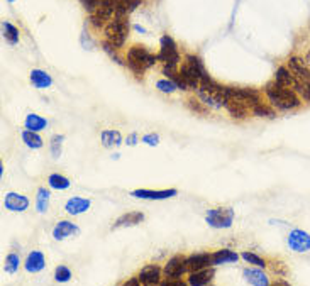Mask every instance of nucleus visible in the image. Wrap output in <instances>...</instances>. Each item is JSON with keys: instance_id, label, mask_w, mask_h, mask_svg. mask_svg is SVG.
<instances>
[{"instance_id": "nucleus-8", "label": "nucleus", "mask_w": 310, "mask_h": 286, "mask_svg": "<svg viewBox=\"0 0 310 286\" xmlns=\"http://www.w3.org/2000/svg\"><path fill=\"white\" fill-rule=\"evenodd\" d=\"M205 220L214 229H229L234 222V210L229 207L210 208L205 215Z\"/></svg>"}, {"instance_id": "nucleus-19", "label": "nucleus", "mask_w": 310, "mask_h": 286, "mask_svg": "<svg viewBox=\"0 0 310 286\" xmlns=\"http://www.w3.org/2000/svg\"><path fill=\"white\" fill-rule=\"evenodd\" d=\"M90 208V200L88 198H81V197H73L66 202L65 210L70 215H80V213L86 212Z\"/></svg>"}, {"instance_id": "nucleus-36", "label": "nucleus", "mask_w": 310, "mask_h": 286, "mask_svg": "<svg viewBox=\"0 0 310 286\" xmlns=\"http://www.w3.org/2000/svg\"><path fill=\"white\" fill-rule=\"evenodd\" d=\"M71 278V271L70 268H66V266H58L56 271H55V279L58 283H68Z\"/></svg>"}, {"instance_id": "nucleus-28", "label": "nucleus", "mask_w": 310, "mask_h": 286, "mask_svg": "<svg viewBox=\"0 0 310 286\" xmlns=\"http://www.w3.org/2000/svg\"><path fill=\"white\" fill-rule=\"evenodd\" d=\"M24 125H26V129H29V130H36V132H39V130L46 129L48 120L37 114H27L26 120H24Z\"/></svg>"}, {"instance_id": "nucleus-21", "label": "nucleus", "mask_w": 310, "mask_h": 286, "mask_svg": "<svg viewBox=\"0 0 310 286\" xmlns=\"http://www.w3.org/2000/svg\"><path fill=\"white\" fill-rule=\"evenodd\" d=\"M212 278H214V269H200V271H193L190 274V278H188V284L192 286H205L209 284Z\"/></svg>"}, {"instance_id": "nucleus-40", "label": "nucleus", "mask_w": 310, "mask_h": 286, "mask_svg": "<svg viewBox=\"0 0 310 286\" xmlns=\"http://www.w3.org/2000/svg\"><path fill=\"white\" fill-rule=\"evenodd\" d=\"M81 4H83L85 11H88L90 14H94V12H95V9L99 7L100 0H81Z\"/></svg>"}, {"instance_id": "nucleus-30", "label": "nucleus", "mask_w": 310, "mask_h": 286, "mask_svg": "<svg viewBox=\"0 0 310 286\" xmlns=\"http://www.w3.org/2000/svg\"><path fill=\"white\" fill-rule=\"evenodd\" d=\"M50 207V192L46 188H39L37 190V197H36V208L39 213H45Z\"/></svg>"}, {"instance_id": "nucleus-3", "label": "nucleus", "mask_w": 310, "mask_h": 286, "mask_svg": "<svg viewBox=\"0 0 310 286\" xmlns=\"http://www.w3.org/2000/svg\"><path fill=\"white\" fill-rule=\"evenodd\" d=\"M156 61H158V56L149 53L144 46L136 44L132 47H129L127 51V66L138 78H143L144 71L148 68H151Z\"/></svg>"}, {"instance_id": "nucleus-14", "label": "nucleus", "mask_w": 310, "mask_h": 286, "mask_svg": "<svg viewBox=\"0 0 310 286\" xmlns=\"http://www.w3.org/2000/svg\"><path fill=\"white\" fill-rule=\"evenodd\" d=\"M4 205H6L7 210H11V212H24V210H27L29 200H27V197L19 195V193H7L6 200H4Z\"/></svg>"}, {"instance_id": "nucleus-44", "label": "nucleus", "mask_w": 310, "mask_h": 286, "mask_svg": "<svg viewBox=\"0 0 310 286\" xmlns=\"http://www.w3.org/2000/svg\"><path fill=\"white\" fill-rule=\"evenodd\" d=\"M136 139H138V135H136V134H132V135H130V137L127 139V140H129V144H130V146H134V144H136Z\"/></svg>"}, {"instance_id": "nucleus-23", "label": "nucleus", "mask_w": 310, "mask_h": 286, "mask_svg": "<svg viewBox=\"0 0 310 286\" xmlns=\"http://www.w3.org/2000/svg\"><path fill=\"white\" fill-rule=\"evenodd\" d=\"M275 81L280 83L282 86H287V88H295V83H297V78L295 75L290 71V68L287 66H280L275 73Z\"/></svg>"}, {"instance_id": "nucleus-17", "label": "nucleus", "mask_w": 310, "mask_h": 286, "mask_svg": "<svg viewBox=\"0 0 310 286\" xmlns=\"http://www.w3.org/2000/svg\"><path fill=\"white\" fill-rule=\"evenodd\" d=\"M139 281H141V284H158L159 279H161V269L158 268V266L154 264H149L146 268L141 269V273H139Z\"/></svg>"}, {"instance_id": "nucleus-33", "label": "nucleus", "mask_w": 310, "mask_h": 286, "mask_svg": "<svg viewBox=\"0 0 310 286\" xmlns=\"http://www.w3.org/2000/svg\"><path fill=\"white\" fill-rule=\"evenodd\" d=\"M19 264H21V258L16 254V253H11L6 258V263H4V269L7 271V273H16L19 269Z\"/></svg>"}, {"instance_id": "nucleus-11", "label": "nucleus", "mask_w": 310, "mask_h": 286, "mask_svg": "<svg viewBox=\"0 0 310 286\" xmlns=\"http://www.w3.org/2000/svg\"><path fill=\"white\" fill-rule=\"evenodd\" d=\"M288 247L295 253H307L310 251V235L300 229L292 230L288 234Z\"/></svg>"}, {"instance_id": "nucleus-25", "label": "nucleus", "mask_w": 310, "mask_h": 286, "mask_svg": "<svg viewBox=\"0 0 310 286\" xmlns=\"http://www.w3.org/2000/svg\"><path fill=\"white\" fill-rule=\"evenodd\" d=\"M239 259L234 251L231 249H220V251H215L212 254V264L214 266H220V264H227V263H236Z\"/></svg>"}, {"instance_id": "nucleus-22", "label": "nucleus", "mask_w": 310, "mask_h": 286, "mask_svg": "<svg viewBox=\"0 0 310 286\" xmlns=\"http://www.w3.org/2000/svg\"><path fill=\"white\" fill-rule=\"evenodd\" d=\"M100 140L105 148H117L122 144V135L117 129H104L100 132Z\"/></svg>"}, {"instance_id": "nucleus-24", "label": "nucleus", "mask_w": 310, "mask_h": 286, "mask_svg": "<svg viewBox=\"0 0 310 286\" xmlns=\"http://www.w3.org/2000/svg\"><path fill=\"white\" fill-rule=\"evenodd\" d=\"M141 2H143V0H114L115 16L127 17L130 12H134L136 9L141 6Z\"/></svg>"}, {"instance_id": "nucleus-43", "label": "nucleus", "mask_w": 310, "mask_h": 286, "mask_svg": "<svg viewBox=\"0 0 310 286\" xmlns=\"http://www.w3.org/2000/svg\"><path fill=\"white\" fill-rule=\"evenodd\" d=\"M141 284V281H139V278H132V279H129V281H125L124 286H139Z\"/></svg>"}, {"instance_id": "nucleus-9", "label": "nucleus", "mask_w": 310, "mask_h": 286, "mask_svg": "<svg viewBox=\"0 0 310 286\" xmlns=\"http://www.w3.org/2000/svg\"><path fill=\"white\" fill-rule=\"evenodd\" d=\"M115 17V6L114 0H100L99 7L94 14H90V22L95 29H102Z\"/></svg>"}, {"instance_id": "nucleus-10", "label": "nucleus", "mask_w": 310, "mask_h": 286, "mask_svg": "<svg viewBox=\"0 0 310 286\" xmlns=\"http://www.w3.org/2000/svg\"><path fill=\"white\" fill-rule=\"evenodd\" d=\"M188 271L187 258L183 256H173L171 259L164 264L163 273L168 279H182V276Z\"/></svg>"}, {"instance_id": "nucleus-41", "label": "nucleus", "mask_w": 310, "mask_h": 286, "mask_svg": "<svg viewBox=\"0 0 310 286\" xmlns=\"http://www.w3.org/2000/svg\"><path fill=\"white\" fill-rule=\"evenodd\" d=\"M143 142H146L148 146H156V144L159 142V137L156 134H146L143 137Z\"/></svg>"}, {"instance_id": "nucleus-27", "label": "nucleus", "mask_w": 310, "mask_h": 286, "mask_svg": "<svg viewBox=\"0 0 310 286\" xmlns=\"http://www.w3.org/2000/svg\"><path fill=\"white\" fill-rule=\"evenodd\" d=\"M244 278L249 284L254 286H266L270 284V279L263 271L259 269H244Z\"/></svg>"}, {"instance_id": "nucleus-45", "label": "nucleus", "mask_w": 310, "mask_h": 286, "mask_svg": "<svg viewBox=\"0 0 310 286\" xmlns=\"http://www.w3.org/2000/svg\"><path fill=\"white\" fill-rule=\"evenodd\" d=\"M136 31H141V32H146V29L141 27V26H136Z\"/></svg>"}, {"instance_id": "nucleus-4", "label": "nucleus", "mask_w": 310, "mask_h": 286, "mask_svg": "<svg viewBox=\"0 0 310 286\" xmlns=\"http://www.w3.org/2000/svg\"><path fill=\"white\" fill-rule=\"evenodd\" d=\"M197 93L200 97L202 104L214 107V109H220L226 104V86L215 83L212 78L203 80L197 88Z\"/></svg>"}, {"instance_id": "nucleus-12", "label": "nucleus", "mask_w": 310, "mask_h": 286, "mask_svg": "<svg viewBox=\"0 0 310 286\" xmlns=\"http://www.w3.org/2000/svg\"><path fill=\"white\" fill-rule=\"evenodd\" d=\"M136 198H143V200H164V198H171L176 195V190H134L130 193Z\"/></svg>"}, {"instance_id": "nucleus-42", "label": "nucleus", "mask_w": 310, "mask_h": 286, "mask_svg": "<svg viewBox=\"0 0 310 286\" xmlns=\"http://www.w3.org/2000/svg\"><path fill=\"white\" fill-rule=\"evenodd\" d=\"M188 105H190V109L195 110V112H200V114L205 112V110L202 109V105L198 104V102H195V100H188Z\"/></svg>"}, {"instance_id": "nucleus-7", "label": "nucleus", "mask_w": 310, "mask_h": 286, "mask_svg": "<svg viewBox=\"0 0 310 286\" xmlns=\"http://www.w3.org/2000/svg\"><path fill=\"white\" fill-rule=\"evenodd\" d=\"M158 61H161L164 66L169 68H178L180 63V53H178L176 42L169 36H163L159 41V53H158Z\"/></svg>"}, {"instance_id": "nucleus-1", "label": "nucleus", "mask_w": 310, "mask_h": 286, "mask_svg": "<svg viewBox=\"0 0 310 286\" xmlns=\"http://www.w3.org/2000/svg\"><path fill=\"white\" fill-rule=\"evenodd\" d=\"M264 93H266V99L270 100V104L275 109H280V110H292V109H297L302 104L297 91L293 88L282 86L277 81H270L264 86Z\"/></svg>"}, {"instance_id": "nucleus-5", "label": "nucleus", "mask_w": 310, "mask_h": 286, "mask_svg": "<svg viewBox=\"0 0 310 286\" xmlns=\"http://www.w3.org/2000/svg\"><path fill=\"white\" fill-rule=\"evenodd\" d=\"M226 102H234V104L244 107L253 112L256 105L261 104L259 91L253 88H236V86H226Z\"/></svg>"}, {"instance_id": "nucleus-26", "label": "nucleus", "mask_w": 310, "mask_h": 286, "mask_svg": "<svg viewBox=\"0 0 310 286\" xmlns=\"http://www.w3.org/2000/svg\"><path fill=\"white\" fill-rule=\"evenodd\" d=\"M29 78H31V83L39 90H45V88H48V86H51V83H53V78L42 70H32Z\"/></svg>"}, {"instance_id": "nucleus-18", "label": "nucleus", "mask_w": 310, "mask_h": 286, "mask_svg": "<svg viewBox=\"0 0 310 286\" xmlns=\"http://www.w3.org/2000/svg\"><path fill=\"white\" fill-rule=\"evenodd\" d=\"M187 264H188V271H200V269H205L209 266H214L212 264V254H207V253H202V254H193L190 258H187Z\"/></svg>"}, {"instance_id": "nucleus-32", "label": "nucleus", "mask_w": 310, "mask_h": 286, "mask_svg": "<svg viewBox=\"0 0 310 286\" xmlns=\"http://www.w3.org/2000/svg\"><path fill=\"white\" fill-rule=\"evenodd\" d=\"M48 183H50V186L55 188V190H66V188H70V180L58 173L51 174V176L48 178Z\"/></svg>"}, {"instance_id": "nucleus-46", "label": "nucleus", "mask_w": 310, "mask_h": 286, "mask_svg": "<svg viewBox=\"0 0 310 286\" xmlns=\"http://www.w3.org/2000/svg\"><path fill=\"white\" fill-rule=\"evenodd\" d=\"M307 65H310V51H308V55H307Z\"/></svg>"}, {"instance_id": "nucleus-29", "label": "nucleus", "mask_w": 310, "mask_h": 286, "mask_svg": "<svg viewBox=\"0 0 310 286\" xmlns=\"http://www.w3.org/2000/svg\"><path fill=\"white\" fill-rule=\"evenodd\" d=\"M22 140H24V144L31 149L42 148V137L36 132V130H29V129L22 130Z\"/></svg>"}, {"instance_id": "nucleus-13", "label": "nucleus", "mask_w": 310, "mask_h": 286, "mask_svg": "<svg viewBox=\"0 0 310 286\" xmlns=\"http://www.w3.org/2000/svg\"><path fill=\"white\" fill-rule=\"evenodd\" d=\"M288 68L297 80H310V68L307 65V61H303L302 58H297V56L290 58Z\"/></svg>"}, {"instance_id": "nucleus-15", "label": "nucleus", "mask_w": 310, "mask_h": 286, "mask_svg": "<svg viewBox=\"0 0 310 286\" xmlns=\"http://www.w3.org/2000/svg\"><path fill=\"white\" fill-rule=\"evenodd\" d=\"M45 266H46V259L41 251H32V253H29L26 263H24V268H26L27 273H39V271L45 269Z\"/></svg>"}, {"instance_id": "nucleus-37", "label": "nucleus", "mask_w": 310, "mask_h": 286, "mask_svg": "<svg viewBox=\"0 0 310 286\" xmlns=\"http://www.w3.org/2000/svg\"><path fill=\"white\" fill-rule=\"evenodd\" d=\"M63 135H53V139H51V154H53V158L58 159L60 158V154H61V142H63Z\"/></svg>"}, {"instance_id": "nucleus-38", "label": "nucleus", "mask_w": 310, "mask_h": 286, "mask_svg": "<svg viewBox=\"0 0 310 286\" xmlns=\"http://www.w3.org/2000/svg\"><path fill=\"white\" fill-rule=\"evenodd\" d=\"M156 86L161 91H164V93H173V91H176V88H178V85L175 83V81H171V80H159L158 83H156Z\"/></svg>"}, {"instance_id": "nucleus-20", "label": "nucleus", "mask_w": 310, "mask_h": 286, "mask_svg": "<svg viewBox=\"0 0 310 286\" xmlns=\"http://www.w3.org/2000/svg\"><path fill=\"white\" fill-rule=\"evenodd\" d=\"M144 220V215L141 212H129V213H124L120 215L115 224L112 225V229H120V227H132V225H138L141 224Z\"/></svg>"}, {"instance_id": "nucleus-2", "label": "nucleus", "mask_w": 310, "mask_h": 286, "mask_svg": "<svg viewBox=\"0 0 310 286\" xmlns=\"http://www.w3.org/2000/svg\"><path fill=\"white\" fill-rule=\"evenodd\" d=\"M178 71H180L182 78L185 81L188 90L198 88V85H200L203 80L210 78V76L207 75L205 66H203V63L200 61V58H197L193 55L185 56V61H183V65Z\"/></svg>"}, {"instance_id": "nucleus-39", "label": "nucleus", "mask_w": 310, "mask_h": 286, "mask_svg": "<svg viewBox=\"0 0 310 286\" xmlns=\"http://www.w3.org/2000/svg\"><path fill=\"white\" fill-rule=\"evenodd\" d=\"M253 114L258 115V117H273V110H271L268 105H264L263 102H261L259 105L254 107V109H253Z\"/></svg>"}, {"instance_id": "nucleus-31", "label": "nucleus", "mask_w": 310, "mask_h": 286, "mask_svg": "<svg viewBox=\"0 0 310 286\" xmlns=\"http://www.w3.org/2000/svg\"><path fill=\"white\" fill-rule=\"evenodd\" d=\"M2 32H4V37L11 42V44H16L19 41V29L14 26L11 22H2Z\"/></svg>"}, {"instance_id": "nucleus-35", "label": "nucleus", "mask_w": 310, "mask_h": 286, "mask_svg": "<svg viewBox=\"0 0 310 286\" xmlns=\"http://www.w3.org/2000/svg\"><path fill=\"white\" fill-rule=\"evenodd\" d=\"M241 258H243L246 263L254 264V266H258V268H264L266 266V261L263 258H259V256H256L253 253H248V251H244V253L241 254Z\"/></svg>"}, {"instance_id": "nucleus-47", "label": "nucleus", "mask_w": 310, "mask_h": 286, "mask_svg": "<svg viewBox=\"0 0 310 286\" xmlns=\"http://www.w3.org/2000/svg\"><path fill=\"white\" fill-rule=\"evenodd\" d=\"M9 2H14V0H9Z\"/></svg>"}, {"instance_id": "nucleus-6", "label": "nucleus", "mask_w": 310, "mask_h": 286, "mask_svg": "<svg viewBox=\"0 0 310 286\" xmlns=\"http://www.w3.org/2000/svg\"><path fill=\"white\" fill-rule=\"evenodd\" d=\"M127 17L124 16H115L112 21H110L107 26H105V37H107V42L112 44L114 47H120L125 42V37H127Z\"/></svg>"}, {"instance_id": "nucleus-34", "label": "nucleus", "mask_w": 310, "mask_h": 286, "mask_svg": "<svg viewBox=\"0 0 310 286\" xmlns=\"http://www.w3.org/2000/svg\"><path fill=\"white\" fill-rule=\"evenodd\" d=\"M293 90L297 91V93L302 97V99L310 102V80H297V83H295V88Z\"/></svg>"}, {"instance_id": "nucleus-16", "label": "nucleus", "mask_w": 310, "mask_h": 286, "mask_svg": "<svg viewBox=\"0 0 310 286\" xmlns=\"http://www.w3.org/2000/svg\"><path fill=\"white\" fill-rule=\"evenodd\" d=\"M80 229L75 224H71V222H68V220H61V222H58L55 225V229H53V237H55L56 241H63V239H66V237L76 235Z\"/></svg>"}]
</instances>
